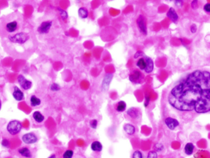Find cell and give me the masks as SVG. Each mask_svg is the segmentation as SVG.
I'll use <instances>...</instances> for the list:
<instances>
[{
    "instance_id": "obj_12",
    "label": "cell",
    "mask_w": 210,
    "mask_h": 158,
    "mask_svg": "<svg viewBox=\"0 0 210 158\" xmlns=\"http://www.w3.org/2000/svg\"><path fill=\"white\" fill-rule=\"evenodd\" d=\"M167 16L174 23H177L178 21V15L173 8H170L167 13Z\"/></svg>"
},
{
    "instance_id": "obj_7",
    "label": "cell",
    "mask_w": 210,
    "mask_h": 158,
    "mask_svg": "<svg viewBox=\"0 0 210 158\" xmlns=\"http://www.w3.org/2000/svg\"><path fill=\"white\" fill-rule=\"evenodd\" d=\"M136 24L137 27L139 29V31L141 32L143 35H147L148 34V30H147V26H146V22L145 18L143 17V15H140L138 17L136 20Z\"/></svg>"
},
{
    "instance_id": "obj_15",
    "label": "cell",
    "mask_w": 210,
    "mask_h": 158,
    "mask_svg": "<svg viewBox=\"0 0 210 158\" xmlns=\"http://www.w3.org/2000/svg\"><path fill=\"white\" fill-rule=\"evenodd\" d=\"M127 114L132 119H139L140 117L139 110L136 108H130L127 111Z\"/></svg>"
},
{
    "instance_id": "obj_31",
    "label": "cell",
    "mask_w": 210,
    "mask_h": 158,
    "mask_svg": "<svg viewBox=\"0 0 210 158\" xmlns=\"http://www.w3.org/2000/svg\"><path fill=\"white\" fill-rule=\"evenodd\" d=\"M132 157L133 158H143V154L141 151L136 150V151L133 152V153L132 154Z\"/></svg>"
},
{
    "instance_id": "obj_26",
    "label": "cell",
    "mask_w": 210,
    "mask_h": 158,
    "mask_svg": "<svg viewBox=\"0 0 210 158\" xmlns=\"http://www.w3.org/2000/svg\"><path fill=\"white\" fill-rule=\"evenodd\" d=\"M58 11H59V12L60 14V15L61 17V18L63 21H65L68 19V13L63 9H61V8H57Z\"/></svg>"
},
{
    "instance_id": "obj_33",
    "label": "cell",
    "mask_w": 210,
    "mask_h": 158,
    "mask_svg": "<svg viewBox=\"0 0 210 158\" xmlns=\"http://www.w3.org/2000/svg\"><path fill=\"white\" fill-rule=\"evenodd\" d=\"M168 1H174L175 5H176L178 8H181L183 6L184 2L183 0H168Z\"/></svg>"
},
{
    "instance_id": "obj_10",
    "label": "cell",
    "mask_w": 210,
    "mask_h": 158,
    "mask_svg": "<svg viewBox=\"0 0 210 158\" xmlns=\"http://www.w3.org/2000/svg\"><path fill=\"white\" fill-rule=\"evenodd\" d=\"M165 123L167 127L171 131L174 130L180 125V122L177 119L171 117H168L165 119Z\"/></svg>"
},
{
    "instance_id": "obj_4",
    "label": "cell",
    "mask_w": 210,
    "mask_h": 158,
    "mask_svg": "<svg viewBox=\"0 0 210 158\" xmlns=\"http://www.w3.org/2000/svg\"><path fill=\"white\" fill-rule=\"evenodd\" d=\"M22 140L25 144L32 145L36 143L38 141V138L35 134L33 132H29L22 135Z\"/></svg>"
},
{
    "instance_id": "obj_32",
    "label": "cell",
    "mask_w": 210,
    "mask_h": 158,
    "mask_svg": "<svg viewBox=\"0 0 210 158\" xmlns=\"http://www.w3.org/2000/svg\"><path fill=\"white\" fill-rule=\"evenodd\" d=\"M158 155H157L156 151H151L148 153L147 157L148 158H157Z\"/></svg>"
},
{
    "instance_id": "obj_25",
    "label": "cell",
    "mask_w": 210,
    "mask_h": 158,
    "mask_svg": "<svg viewBox=\"0 0 210 158\" xmlns=\"http://www.w3.org/2000/svg\"><path fill=\"white\" fill-rule=\"evenodd\" d=\"M50 89L53 92H57L61 89V87L59 84L54 82L50 85Z\"/></svg>"
},
{
    "instance_id": "obj_2",
    "label": "cell",
    "mask_w": 210,
    "mask_h": 158,
    "mask_svg": "<svg viewBox=\"0 0 210 158\" xmlns=\"http://www.w3.org/2000/svg\"><path fill=\"white\" fill-rule=\"evenodd\" d=\"M6 129L10 135H16L21 132L22 129V124L18 120H12L8 122Z\"/></svg>"
},
{
    "instance_id": "obj_22",
    "label": "cell",
    "mask_w": 210,
    "mask_h": 158,
    "mask_svg": "<svg viewBox=\"0 0 210 158\" xmlns=\"http://www.w3.org/2000/svg\"><path fill=\"white\" fill-rule=\"evenodd\" d=\"M127 108V104L124 101H120L117 103L116 106V111L117 112H124Z\"/></svg>"
},
{
    "instance_id": "obj_11",
    "label": "cell",
    "mask_w": 210,
    "mask_h": 158,
    "mask_svg": "<svg viewBox=\"0 0 210 158\" xmlns=\"http://www.w3.org/2000/svg\"><path fill=\"white\" fill-rule=\"evenodd\" d=\"M12 96L13 98L17 102H21L25 98V95L24 92L19 88V87L14 86L13 88Z\"/></svg>"
},
{
    "instance_id": "obj_17",
    "label": "cell",
    "mask_w": 210,
    "mask_h": 158,
    "mask_svg": "<svg viewBox=\"0 0 210 158\" xmlns=\"http://www.w3.org/2000/svg\"><path fill=\"white\" fill-rule=\"evenodd\" d=\"M18 153L24 157H32L33 156L31 151L27 147H22L19 149Z\"/></svg>"
},
{
    "instance_id": "obj_30",
    "label": "cell",
    "mask_w": 210,
    "mask_h": 158,
    "mask_svg": "<svg viewBox=\"0 0 210 158\" xmlns=\"http://www.w3.org/2000/svg\"><path fill=\"white\" fill-rule=\"evenodd\" d=\"M90 126L93 129H96L98 126V121L97 119H92L89 122Z\"/></svg>"
},
{
    "instance_id": "obj_37",
    "label": "cell",
    "mask_w": 210,
    "mask_h": 158,
    "mask_svg": "<svg viewBox=\"0 0 210 158\" xmlns=\"http://www.w3.org/2000/svg\"><path fill=\"white\" fill-rule=\"evenodd\" d=\"M192 7L193 9H197L198 8V3H197V0H194L193 2H192Z\"/></svg>"
},
{
    "instance_id": "obj_3",
    "label": "cell",
    "mask_w": 210,
    "mask_h": 158,
    "mask_svg": "<svg viewBox=\"0 0 210 158\" xmlns=\"http://www.w3.org/2000/svg\"><path fill=\"white\" fill-rule=\"evenodd\" d=\"M8 39L12 43L24 44L30 39V35L25 32H19L9 36Z\"/></svg>"
},
{
    "instance_id": "obj_38",
    "label": "cell",
    "mask_w": 210,
    "mask_h": 158,
    "mask_svg": "<svg viewBox=\"0 0 210 158\" xmlns=\"http://www.w3.org/2000/svg\"><path fill=\"white\" fill-rule=\"evenodd\" d=\"M190 30H191L192 33H196L197 31V26H196V25H195V24L192 25V26L190 27Z\"/></svg>"
},
{
    "instance_id": "obj_6",
    "label": "cell",
    "mask_w": 210,
    "mask_h": 158,
    "mask_svg": "<svg viewBox=\"0 0 210 158\" xmlns=\"http://www.w3.org/2000/svg\"><path fill=\"white\" fill-rule=\"evenodd\" d=\"M17 81H18L21 88L24 91H28L31 89L32 87V82L28 80L24 75H20L17 77Z\"/></svg>"
},
{
    "instance_id": "obj_27",
    "label": "cell",
    "mask_w": 210,
    "mask_h": 158,
    "mask_svg": "<svg viewBox=\"0 0 210 158\" xmlns=\"http://www.w3.org/2000/svg\"><path fill=\"white\" fill-rule=\"evenodd\" d=\"M74 155V151L72 150H68L63 154V158H72Z\"/></svg>"
},
{
    "instance_id": "obj_29",
    "label": "cell",
    "mask_w": 210,
    "mask_h": 158,
    "mask_svg": "<svg viewBox=\"0 0 210 158\" xmlns=\"http://www.w3.org/2000/svg\"><path fill=\"white\" fill-rule=\"evenodd\" d=\"M154 149H155V151H156L157 152H161L164 149V147L162 143H157L155 144Z\"/></svg>"
},
{
    "instance_id": "obj_40",
    "label": "cell",
    "mask_w": 210,
    "mask_h": 158,
    "mask_svg": "<svg viewBox=\"0 0 210 158\" xmlns=\"http://www.w3.org/2000/svg\"><path fill=\"white\" fill-rule=\"evenodd\" d=\"M2 100L0 99V111H1L2 110Z\"/></svg>"
},
{
    "instance_id": "obj_13",
    "label": "cell",
    "mask_w": 210,
    "mask_h": 158,
    "mask_svg": "<svg viewBox=\"0 0 210 158\" xmlns=\"http://www.w3.org/2000/svg\"><path fill=\"white\" fill-rule=\"evenodd\" d=\"M144 58L146 60V67L145 69V71L147 73H151L153 72L154 70V64L152 59L149 57L145 56Z\"/></svg>"
},
{
    "instance_id": "obj_16",
    "label": "cell",
    "mask_w": 210,
    "mask_h": 158,
    "mask_svg": "<svg viewBox=\"0 0 210 158\" xmlns=\"http://www.w3.org/2000/svg\"><path fill=\"white\" fill-rule=\"evenodd\" d=\"M32 116L33 119L36 121L37 123H41V122H43L45 119L44 116L40 111H38L33 112Z\"/></svg>"
},
{
    "instance_id": "obj_19",
    "label": "cell",
    "mask_w": 210,
    "mask_h": 158,
    "mask_svg": "<svg viewBox=\"0 0 210 158\" xmlns=\"http://www.w3.org/2000/svg\"><path fill=\"white\" fill-rule=\"evenodd\" d=\"M124 130L127 134L129 135H133L136 132L135 127L131 124H126L124 126Z\"/></svg>"
},
{
    "instance_id": "obj_9",
    "label": "cell",
    "mask_w": 210,
    "mask_h": 158,
    "mask_svg": "<svg viewBox=\"0 0 210 158\" xmlns=\"http://www.w3.org/2000/svg\"><path fill=\"white\" fill-rule=\"evenodd\" d=\"M52 25V21H45L42 22L38 27L37 31L40 34H47L49 32L50 29Z\"/></svg>"
},
{
    "instance_id": "obj_36",
    "label": "cell",
    "mask_w": 210,
    "mask_h": 158,
    "mask_svg": "<svg viewBox=\"0 0 210 158\" xmlns=\"http://www.w3.org/2000/svg\"><path fill=\"white\" fill-rule=\"evenodd\" d=\"M203 10L208 14H210V3H207L204 5Z\"/></svg>"
},
{
    "instance_id": "obj_39",
    "label": "cell",
    "mask_w": 210,
    "mask_h": 158,
    "mask_svg": "<svg viewBox=\"0 0 210 158\" xmlns=\"http://www.w3.org/2000/svg\"><path fill=\"white\" fill-rule=\"evenodd\" d=\"M49 157V158H55V157H56V155L55 154H52Z\"/></svg>"
},
{
    "instance_id": "obj_21",
    "label": "cell",
    "mask_w": 210,
    "mask_h": 158,
    "mask_svg": "<svg viewBox=\"0 0 210 158\" xmlns=\"http://www.w3.org/2000/svg\"><path fill=\"white\" fill-rule=\"evenodd\" d=\"M194 148L195 147L192 143H187L184 147V152L187 155L190 156L193 154Z\"/></svg>"
},
{
    "instance_id": "obj_35",
    "label": "cell",
    "mask_w": 210,
    "mask_h": 158,
    "mask_svg": "<svg viewBox=\"0 0 210 158\" xmlns=\"http://www.w3.org/2000/svg\"><path fill=\"white\" fill-rule=\"evenodd\" d=\"M150 97L149 95H146V97H145V102H144V106L145 107L147 108L148 107V105H149V102H150Z\"/></svg>"
},
{
    "instance_id": "obj_28",
    "label": "cell",
    "mask_w": 210,
    "mask_h": 158,
    "mask_svg": "<svg viewBox=\"0 0 210 158\" xmlns=\"http://www.w3.org/2000/svg\"><path fill=\"white\" fill-rule=\"evenodd\" d=\"M1 144L3 148H10V142H9V140H8L6 138H3L2 140Z\"/></svg>"
},
{
    "instance_id": "obj_5",
    "label": "cell",
    "mask_w": 210,
    "mask_h": 158,
    "mask_svg": "<svg viewBox=\"0 0 210 158\" xmlns=\"http://www.w3.org/2000/svg\"><path fill=\"white\" fill-rule=\"evenodd\" d=\"M129 80L132 83H134L135 84H139L142 83L144 81V76L143 75L142 73L138 70L133 72V73L129 75Z\"/></svg>"
},
{
    "instance_id": "obj_8",
    "label": "cell",
    "mask_w": 210,
    "mask_h": 158,
    "mask_svg": "<svg viewBox=\"0 0 210 158\" xmlns=\"http://www.w3.org/2000/svg\"><path fill=\"white\" fill-rule=\"evenodd\" d=\"M113 78V74L112 73H108L104 76L101 85V90L103 92H107L108 91Z\"/></svg>"
},
{
    "instance_id": "obj_18",
    "label": "cell",
    "mask_w": 210,
    "mask_h": 158,
    "mask_svg": "<svg viewBox=\"0 0 210 158\" xmlns=\"http://www.w3.org/2000/svg\"><path fill=\"white\" fill-rule=\"evenodd\" d=\"M30 105L33 107L40 106L41 103V100L40 98L37 97L35 95H32L30 99Z\"/></svg>"
},
{
    "instance_id": "obj_1",
    "label": "cell",
    "mask_w": 210,
    "mask_h": 158,
    "mask_svg": "<svg viewBox=\"0 0 210 158\" xmlns=\"http://www.w3.org/2000/svg\"><path fill=\"white\" fill-rule=\"evenodd\" d=\"M167 99L185 120L210 113V69L198 68L185 74L171 87Z\"/></svg>"
},
{
    "instance_id": "obj_14",
    "label": "cell",
    "mask_w": 210,
    "mask_h": 158,
    "mask_svg": "<svg viewBox=\"0 0 210 158\" xmlns=\"http://www.w3.org/2000/svg\"><path fill=\"white\" fill-rule=\"evenodd\" d=\"M17 28H18V23L15 21L10 22L6 25V30L9 33L15 32L17 30Z\"/></svg>"
},
{
    "instance_id": "obj_20",
    "label": "cell",
    "mask_w": 210,
    "mask_h": 158,
    "mask_svg": "<svg viewBox=\"0 0 210 158\" xmlns=\"http://www.w3.org/2000/svg\"><path fill=\"white\" fill-rule=\"evenodd\" d=\"M91 148L93 151L100 152L103 150V145L99 141H94L92 143Z\"/></svg>"
},
{
    "instance_id": "obj_34",
    "label": "cell",
    "mask_w": 210,
    "mask_h": 158,
    "mask_svg": "<svg viewBox=\"0 0 210 158\" xmlns=\"http://www.w3.org/2000/svg\"><path fill=\"white\" fill-rule=\"evenodd\" d=\"M145 56L144 52L143 51H142V50H138L135 53V54L134 56V58L135 59H138L139 57H142V56Z\"/></svg>"
},
{
    "instance_id": "obj_23",
    "label": "cell",
    "mask_w": 210,
    "mask_h": 158,
    "mask_svg": "<svg viewBox=\"0 0 210 158\" xmlns=\"http://www.w3.org/2000/svg\"><path fill=\"white\" fill-rule=\"evenodd\" d=\"M78 15L80 18L83 19H86L88 17V15H89L88 10L85 8H81L78 10Z\"/></svg>"
},
{
    "instance_id": "obj_24",
    "label": "cell",
    "mask_w": 210,
    "mask_h": 158,
    "mask_svg": "<svg viewBox=\"0 0 210 158\" xmlns=\"http://www.w3.org/2000/svg\"><path fill=\"white\" fill-rule=\"evenodd\" d=\"M136 66L141 70H145L146 67V62L145 59L143 57L138 59V60L136 62Z\"/></svg>"
}]
</instances>
